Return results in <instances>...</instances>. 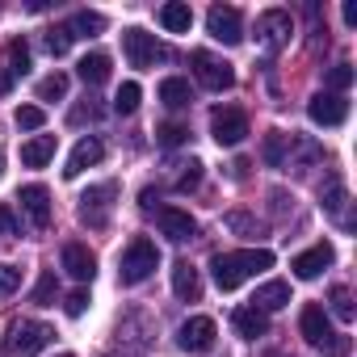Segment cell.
Here are the masks:
<instances>
[{"instance_id": "44", "label": "cell", "mask_w": 357, "mask_h": 357, "mask_svg": "<svg viewBox=\"0 0 357 357\" xmlns=\"http://www.w3.org/2000/svg\"><path fill=\"white\" fill-rule=\"evenodd\" d=\"M269 357H282V353H269Z\"/></svg>"}, {"instance_id": "31", "label": "cell", "mask_w": 357, "mask_h": 357, "mask_svg": "<svg viewBox=\"0 0 357 357\" xmlns=\"http://www.w3.org/2000/svg\"><path fill=\"white\" fill-rule=\"evenodd\" d=\"M324 84H328V89H332V93L340 97V93H344V89L353 84V68H349V63H336V68H328V76H324Z\"/></svg>"}, {"instance_id": "34", "label": "cell", "mask_w": 357, "mask_h": 357, "mask_svg": "<svg viewBox=\"0 0 357 357\" xmlns=\"http://www.w3.org/2000/svg\"><path fill=\"white\" fill-rule=\"evenodd\" d=\"M155 139H160L164 147H181V143L190 139V130H185L181 122H168V126H160V130H155Z\"/></svg>"}, {"instance_id": "45", "label": "cell", "mask_w": 357, "mask_h": 357, "mask_svg": "<svg viewBox=\"0 0 357 357\" xmlns=\"http://www.w3.org/2000/svg\"><path fill=\"white\" fill-rule=\"evenodd\" d=\"M59 357H72V353H59Z\"/></svg>"}, {"instance_id": "7", "label": "cell", "mask_w": 357, "mask_h": 357, "mask_svg": "<svg viewBox=\"0 0 357 357\" xmlns=\"http://www.w3.org/2000/svg\"><path fill=\"white\" fill-rule=\"evenodd\" d=\"M215 336H219V328H215L211 315H190L181 324V332H176V344H181L185 353H211L215 349Z\"/></svg>"}, {"instance_id": "1", "label": "cell", "mask_w": 357, "mask_h": 357, "mask_svg": "<svg viewBox=\"0 0 357 357\" xmlns=\"http://www.w3.org/2000/svg\"><path fill=\"white\" fill-rule=\"evenodd\" d=\"M261 269H273V252L269 248H244V252H219L211 261V273H215V286L219 290H236L244 286L252 273Z\"/></svg>"}, {"instance_id": "14", "label": "cell", "mask_w": 357, "mask_h": 357, "mask_svg": "<svg viewBox=\"0 0 357 357\" xmlns=\"http://www.w3.org/2000/svg\"><path fill=\"white\" fill-rule=\"evenodd\" d=\"M17 202H22V211L30 215V223H34L38 231L51 227V194H47V185H22Z\"/></svg>"}, {"instance_id": "5", "label": "cell", "mask_w": 357, "mask_h": 357, "mask_svg": "<svg viewBox=\"0 0 357 357\" xmlns=\"http://www.w3.org/2000/svg\"><path fill=\"white\" fill-rule=\"evenodd\" d=\"M211 135L219 147H240L248 139V114L240 105H219L211 114Z\"/></svg>"}, {"instance_id": "6", "label": "cell", "mask_w": 357, "mask_h": 357, "mask_svg": "<svg viewBox=\"0 0 357 357\" xmlns=\"http://www.w3.org/2000/svg\"><path fill=\"white\" fill-rule=\"evenodd\" d=\"M114 198H118V185H93L89 194H80V223H89V227H105L109 223V211H114Z\"/></svg>"}, {"instance_id": "17", "label": "cell", "mask_w": 357, "mask_h": 357, "mask_svg": "<svg viewBox=\"0 0 357 357\" xmlns=\"http://www.w3.org/2000/svg\"><path fill=\"white\" fill-rule=\"evenodd\" d=\"M172 294L176 298H185V303H198L202 298V278L190 261H176L172 265Z\"/></svg>"}, {"instance_id": "3", "label": "cell", "mask_w": 357, "mask_h": 357, "mask_svg": "<svg viewBox=\"0 0 357 357\" xmlns=\"http://www.w3.org/2000/svg\"><path fill=\"white\" fill-rule=\"evenodd\" d=\"M51 324H43V319H17L13 328H9V336H5V357H34L38 349H47L51 344Z\"/></svg>"}, {"instance_id": "27", "label": "cell", "mask_w": 357, "mask_h": 357, "mask_svg": "<svg viewBox=\"0 0 357 357\" xmlns=\"http://www.w3.org/2000/svg\"><path fill=\"white\" fill-rule=\"evenodd\" d=\"M68 97V76L51 72L47 80H38V101H63Z\"/></svg>"}, {"instance_id": "11", "label": "cell", "mask_w": 357, "mask_h": 357, "mask_svg": "<svg viewBox=\"0 0 357 357\" xmlns=\"http://www.w3.org/2000/svg\"><path fill=\"white\" fill-rule=\"evenodd\" d=\"M122 51H126V59H130V68H151L155 63V55H164L160 47H155V38L147 34V30H122Z\"/></svg>"}, {"instance_id": "24", "label": "cell", "mask_w": 357, "mask_h": 357, "mask_svg": "<svg viewBox=\"0 0 357 357\" xmlns=\"http://www.w3.org/2000/svg\"><path fill=\"white\" fill-rule=\"evenodd\" d=\"M76 72H80V80H84V84H101V80L109 76V55L93 51V55H84V59L76 63Z\"/></svg>"}, {"instance_id": "32", "label": "cell", "mask_w": 357, "mask_h": 357, "mask_svg": "<svg viewBox=\"0 0 357 357\" xmlns=\"http://www.w3.org/2000/svg\"><path fill=\"white\" fill-rule=\"evenodd\" d=\"M47 51L59 59V55H68V47H72V34H68V26H55V30H47Z\"/></svg>"}, {"instance_id": "40", "label": "cell", "mask_w": 357, "mask_h": 357, "mask_svg": "<svg viewBox=\"0 0 357 357\" xmlns=\"http://www.w3.org/2000/svg\"><path fill=\"white\" fill-rule=\"evenodd\" d=\"M84 118H89V122H97V118H101V105H93V97H89V105H80V109H72V122H76V126H80Z\"/></svg>"}, {"instance_id": "29", "label": "cell", "mask_w": 357, "mask_h": 357, "mask_svg": "<svg viewBox=\"0 0 357 357\" xmlns=\"http://www.w3.org/2000/svg\"><path fill=\"white\" fill-rule=\"evenodd\" d=\"M139 97H143V89H139L135 80H126V84L118 89V97H114V109H118V114H135V109H139Z\"/></svg>"}, {"instance_id": "8", "label": "cell", "mask_w": 357, "mask_h": 357, "mask_svg": "<svg viewBox=\"0 0 357 357\" xmlns=\"http://www.w3.org/2000/svg\"><path fill=\"white\" fill-rule=\"evenodd\" d=\"M206 30H211L215 43H227V47L244 43V17H240V9H231V5H215V9L206 13Z\"/></svg>"}, {"instance_id": "19", "label": "cell", "mask_w": 357, "mask_h": 357, "mask_svg": "<svg viewBox=\"0 0 357 357\" xmlns=\"http://www.w3.org/2000/svg\"><path fill=\"white\" fill-rule=\"evenodd\" d=\"M286 303H290V282H282V278L265 282V286L257 290V298H252V307L265 311V315H269V311H282Z\"/></svg>"}, {"instance_id": "30", "label": "cell", "mask_w": 357, "mask_h": 357, "mask_svg": "<svg viewBox=\"0 0 357 357\" xmlns=\"http://www.w3.org/2000/svg\"><path fill=\"white\" fill-rule=\"evenodd\" d=\"M328 303H332V311H336V319H353V290L349 286H332V294H328Z\"/></svg>"}, {"instance_id": "36", "label": "cell", "mask_w": 357, "mask_h": 357, "mask_svg": "<svg viewBox=\"0 0 357 357\" xmlns=\"http://www.w3.org/2000/svg\"><path fill=\"white\" fill-rule=\"evenodd\" d=\"M51 298H55V273L47 269V273L38 278V286H34V303H38V307H51Z\"/></svg>"}, {"instance_id": "25", "label": "cell", "mask_w": 357, "mask_h": 357, "mask_svg": "<svg viewBox=\"0 0 357 357\" xmlns=\"http://www.w3.org/2000/svg\"><path fill=\"white\" fill-rule=\"evenodd\" d=\"M101 30H105V17H101V13H89V9L68 22V34H72V38H97Z\"/></svg>"}, {"instance_id": "4", "label": "cell", "mask_w": 357, "mask_h": 357, "mask_svg": "<svg viewBox=\"0 0 357 357\" xmlns=\"http://www.w3.org/2000/svg\"><path fill=\"white\" fill-rule=\"evenodd\" d=\"M190 63H194L198 84H202V89H211V93H227V89L236 84V68H231L227 59L211 55V51H194V55H190Z\"/></svg>"}, {"instance_id": "20", "label": "cell", "mask_w": 357, "mask_h": 357, "mask_svg": "<svg viewBox=\"0 0 357 357\" xmlns=\"http://www.w3.org/2000/svg\"><path fill=\"white\" fill-rule=\"evenodd\" d=\"M231 324H236V332H240L244 340H257V336H265V332H269V315H265V311H257V307H236Z\"/></svg>"}, {"instance_id": "9", "label": "cell", "mask_w": 357, "mask_h": 357, "mask_svg": "<svg viewBox=\"0 0 357 357\" xmlns=\"http://www.w3.org/2000/svg\"><path fill=\"white\" fill-rule=\"evenodd\" d=\"M155 227H160L172 244H185V240H194V236H198L194 215H190V211H181V206H160V211H155Z\"/></svg>"}, {"instance_id": "42", "label": "cell", "mask_w": 357, "mask_h": 357, "mask_svg": "<svg viewBox=\"0 0 357 357\" xmlns=\"http://www.w3.org/2000/svg\"><path fill=\"white\" fill-rule=\"evenodd\" d=\"M143 211H155V190H143Z\"/></svg>"}, {"instance_id": "39", "label": "cell", "mask_w": 357, "mask_h": 357, "mask_svg": "<svg viewBox=\"0 0 357 357\" xmlns=\"http://www.w3.org/2000/svg\"><path fill=\"white\" fill-rule=\"evenodd\" d=\"M63 311H68L72 319H80V315L89 311V290H72V294L63 298Z\"/></svg>"}, {"instance_id": "18", "label": "cell", "mask_w": 357, "mask_h": 357, "mask_svg": "<svg viewBox=\"0 0 357 357\" xmlns=\"http://www.w3.org/2000/svg\"><path fill=\"white\" fill-rule=\"evenodd\" d=\"M63 269L76 278V282H89L97 273V257L84 248V244H63Z\"/></svg>"}, {"instance_id": "33", "label": "cell", "mask_w": 357, "mask_h": 357, "mask_svg": "<svg viewBox=\"0 0 357 357\" xmlns=\"http://www.w3.org/2000/svg\"><path fill=\"white\" fill-rule=\"evenodd\" d=\"M13 118H17V126H22V130H38V126L47 122V109H43V105H22Z\"/></svg>"}, {"instance_id": "16", "label": "cell", "mask_w": 357, "mask_h": 357, "mask_svg": "<svg viewBox=\"0 0 357 357\" xmlns=\"http://www.w3.org/2000/svg\"><path fill=\"white\" fill-rule=\"evenodd\" d=\"M101 155H105V147H101V139H80L76 147H72V155H68V168H63V176H80L84 168H93V164H101Z\"/></svg>"}, {"instance_id": "10", "label": "cell", "mask_w": 357, "mask_h": 357, "mask_svg": "<svg viewBox=\"0 0 357 357\" xmlns=\"http://www.w3.org/2000/svg\"><path fill=\"white\" fill-rule=\"evenodd\" d=\"M257 34H261V43H265L269 51H282V47L290 43V34H294V22H290V13H282V9H269V13L257 17Z\"/></svg>"}, {"instance_id": "28", "label": "cell", "mask_w": 357, "mask_h": 357, "mask_svg": "<svg viewBox=\"0 0 357 357\" xmlns=\"http://www.w3.org/2000/svg\"><path fill=\"white\" fill-rule=\"evenodd\" d=\"M30 72V47L26 38H13L9 43V76H26Z\"/></svg>"}, {"instance_id": "35", "label": "cell", "mask_w": 357, "mask_h": 357, "mask_svg": "<svg viewBox=\"0 0 357 357\" xmlns=\"http://www.w3.org/2000/svg\"><path fill=\"white\" fill-rule=\"evenodd\" d=\"M22 286V269L17 265H0V298H9Z\"/></svg>"}, {"instance_id": "23", "label": "cell", "mask_w": 357, "mask_h": 357, "mask_svg": "<svg viewBox=\"0 0 357 357\" xmlns=\"http://www.w3.org/2000/svg\"><path fill=\"white\" fill-rule=\"evenodd\" d=\"M160 26H164L168 34H190V26H194V13H190V5H181V0H172V5H164V9H160Z\"/></svg>"}, {"instance_id": "22", "label": "cell", "mask_w": 357, "mask_h": 357, "mask_svg": "<svg viewBox=\"0 0 357 357\" xmlns=\"http://www.w3.org/2000/svg\"><path fill=\"white\" fill-rule=\"evenodd\" d=\"M160 101H164L168 109H185V105L194 101V89H190V80H181V76H168V80H160Z\"/></svg>"}, {"instance_id": "21", "label": "cell", "mask_w": 357, "mask_h": 357, "mask_svg": "<svg viewBox=\"0 0 357 357\" xmlns=\"http://www.w3.org/2000/svg\"><path fill=\"white\" fill-rule=\"evenodd\" d=\"M51 155H55V135H34L30 143H22L26 168H43V164H51Z\"/></svg>"}, {"instance_id": "37", "label": "cell", "mask_w": 357, "mask_h": 357, "mask_svg": "<svg viewBox=\"0 0 357 357\" xmlns=\"http://www.w3.org/2000/svg\"><path fill=\"white\" fill-rule=\"evenodd\" d=\"M324 206H328V211H340V206H344V185H340V176H332V181L324 185Z\"/></svg>"}, {"instance_id": "15", "label": "cell", "mask_w": 357, "mask_h": 357, "mask_svg": "<svg viewBox=\"0 0 357 357\" xmlns=\"http://www.w3.org/2000/svg\"><path fill=\"white\" fill-rule=\"evenodd\" d=\"M336 261V252H332V244H315V248H307V252H298L294 261H290V269H294V278H303V282H311V278H319L328 265Z\"/></svg>"}, {"instance_id": "12", "label": "cell", "mask_w": 357, "mask_h": 357, "mask_svg": "<svg viewBox=\"0 0 357 357\" xmlns=\"http://www.w3.org/2000/svg\"><path fill=\"white\" fill-rule=\"evenodd\" d=\"M307 114H311L315 126H340V122L349 118V101L336 97V93H315V97L307 101Z\"/></svg>"}, {"instance_id": "41", "label": "cell", "mask_w": 357, "mask_h": 357, "mask_svg": "<svg viewBox=\"0 0 357 357\" xmlns=\"http://www.w3.org/2000/svg\"><path fill=\"white\" fill-rule=\"evenodd\" d=\"M227 223H231V227H236V231H252V219H248V215H231V219H227Z\"/></svg>"}, {"instance_id": "38", "label": "cell", "mask_w": 357, "mask_h": 357, "mask_svg": "<svg viewBox=\"0 0 357 357\" xmlns=\"http://www.w3.org/2000/svg\"><path fill=\"white\" fill-rule=\"evenodd\" d=\"M0 236H22V219L13 215L9 202H0Z\"/></svg>"}, {"instance_id": "2", "label": "cell", "mask_w": 357, "mask_h": 357, "mask_svg": "<svg viewBox=\"0 0 357 357\" xmlns=\"http://www.w3.org/2000/svg\"><path fill=\"white\" fill-rule=\"evenodd\" d=\"M155 265H160V248L147 236H135L122 248V257H118V282L122 286H139V282H147L155 273Z\"/></svg>"}, {"instance_id": "43", "label": "cell", "mask_w": 357, "mask_h": 357, "mask_svg": "<svg viewBox=\"0 0 357 357\" xmlns=\"http://www.w3.org/2000/svg\"><path fill=\"white\" fill-rule=\"evenodd\" d=\"M0 172H5V155H0Z\"/></svg>"}, {"instance_id": "26", "label": "cell", "mask_w": 357, "mask_h": 357, "mask_svg": "<svg viewBox=\"0 0 357 357\" xmlns=\"http://www.w3.org/2000/svg\"><path fill=\"white\" fill-rule=\"evenodd\" d=\"M286 143H290V135H282V130H269V135H265V147H261L265 164L282 168V164H286Z\"/></svg>"}, {"instance_id": "13", "label": "cell", "mask_w": 357, "mask_h": 357, "mask_svg": "<svg viewBox=\"0 0 357 357\" xmlns=\"http://www.w3.org/2000/svg\"><path fill=\"white\" fill-rule=\"evenodd\" d=\"M298 328H303V340H307V344H332V340H336V332H332V324H328L324 303H307V307H303Z\"/></svg>"}]
</instances>
